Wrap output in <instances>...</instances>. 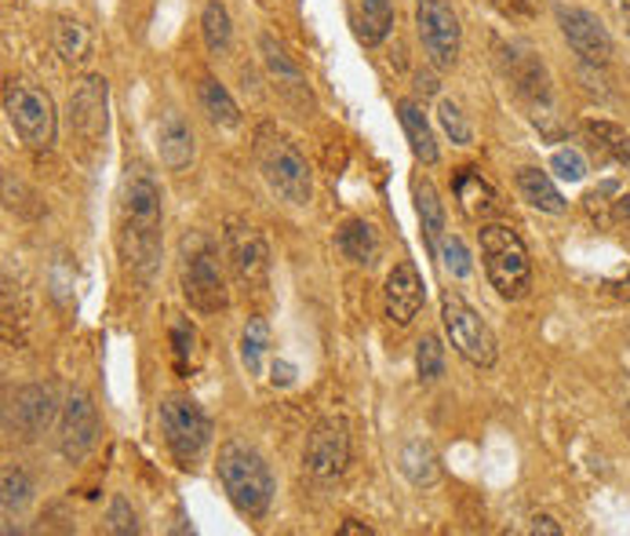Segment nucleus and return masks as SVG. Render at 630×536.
<instances>
[{
	"label": "nucleus",
	"instance_id": "nucleus-17",
	"mask_svg": "<svg viewBox=\"0 0 630 536\" xmlns=\"http://www.w3.org/2000/svg\"><path fill=\"white\" fill-rule=\"evenodd\" d=\"M11 416H15V427L22 438H37L48 431V424L55 420V398L48 387H22L11 402Z\"/></svg>",
	"mask_w": 630,
	"mask_h": 536
},
{
	"label": "nucleus",
	"instance_id": "nucleus-3",
	"mask_svg": "<svg viewBox=\"0 0 630 536\" xmlns=\"http://www.w3.org/2000/svg\"><path fill=\"white\" fill-rule=\"evenodd\" d=\"M485 273L503 300H525L532 289V259L529 248L507 223H481L477 231Z\"/></svg>",
	"mask_w": 630,
	"mask_h": 536
},
{
	"label": "nucleus",
	"instance_id": "nucleus-36",
	"mask_svg": "<svg viewBox=\"0 0 630 536\" xmlns=\"http://www.w3.org/2000/svg\"><path fill=\"white\" fill-rule=\"evenodd\" d=\"M110 533H117V536H132V533H139V518H135V511L132 504L124 496H113L110 500Z\"/></svg>",
	"mask_w": 630,
	"mask_h": 536
},
{
	"label": "nucleus",
	"instance_id": "nucleus-39",
	"mask_svg": "<svg viewBox=\"0 0 630 536\" xmlns=\"http://www.w3.org/2000/svg\"><path fill=\"white\" fill-rule=\"evenodd\" d=\"M492 4H496L503 15H525V11H529V0H492Z\"/></svg>",
	"mask_w": 630,
	"mask_h": 536
},
{
	"label": "nucleus",
	"instance_id": "nucleus-1",
	"mask_svg": "<svg viewBox=\"0 0 630 536\" xmlns=\"http://www.w3.org/2000/svg\"><path fill=\"white\" fill-rule=\"evenodd\" d=\"M160 201L165 198L157 179L143 165H132L121 187V253L143 284H150L160 267V223H165Z\"/></svg>",
	"mask_w": 630,
	"mask_h": 536
},
{
	"label": "nucleus",
	"instance_id": "nucleus-23",
	"mask_svg": "<svg viewBox=\"0 0 630 536\" xmlns=\"http://www.w3.org/2000/svg\"><path fill=\"white\" fill-rule=\"evenodd\" d=\"M336 245H339V253L358 267H372L375 256H380V237H375V231L364 220L342 223L336 234Z\"/></svg>",
	"mask_w": 630,
	"mask_h": 536
},
{
	"label": "nucleus",
	"instance_id": "nucleus-33",
	"mask_svg": "<svg viewBox=\"0 0 630 536\" xmlns=\"http://www.w3.org/2000/svg\"><path fill=\"white\" fill-rule=\"evenodd\" d=\"M33 500V482L22 467H8L4 471V511H22Z\"/></svg>",
	"mask_w": 630,
	"mask_h": 536
},
{
	"label": "nucleus",
	"instance_id": "nucleus-25",
	"mask_svg": "<svg viewBox=\"0 0 630 536\" xmlns=\"http://www.w3.org/2000/svg\"><path fill=\"white\" fill-rule=\"evenodd\" d=\"M198 96H201V110L209 113L212 124H220V129H237V124H240L237 102L230 99V91L215 81V77H204L201 88H198Z\"/></svg>",
	"mask_w": 630,
	"mask_h": 536
},
{
	"label": "nucleus",
	"instance_id": "nucleus-30",
	"mask_svg": "<svg viewBox=\"0 0 630 536\" xmlns=\"http://www.w3.org/2000/svg\"><path fill=\"white\" fill-rule=\"evenodd\" d=\"M587 132L605 146V150H609L616 165H623L630 172V135L623 129H616V124H609V121H594V124H587Z\"/></svg>",
	"mask_w": 630,
	"mask_h": 536
},
{
	"label": "nucleus",
	"instance_id": "nucleus-41",
	"mask_svg": "<svg viewBox=\"0 0 630 536\" xmlns=\"http://www.w3.org/2000/svg\"><path fill=\"white\" fill-rule=\"evenodd\" d=\"M616 215H620L623 223H630V193H627V198L616 201Z\"/></svg>",
	"mask_w": 630,
	"mask_h": 536
},
{
	"label": "nucleus",
	"instance_id": "nucleus-9",
	"mask_svg": "<svg viewBox=\"0 0 630 536\" xmlns=\"http://www.w3.org/2000/svg\"><path fill=\"white\" fill-rule=\"evenodd\" d=\"M416 26L423 48H427V59L438 70H452L455 59H460L463 30L449 0H416Z\"/></svg>",
	"mask_w": 630,
	"mask_h": 536
},
{
	"label": "nucleus",
	"instance_id": "nucleus-34",
	"mask_svg": "<svg viewBox=\"0 0 630 536\" xmlns=\"http://www.w3.org/2000/svg\"><path fill=\"white\" fill-rule=\"evenodd\" d=\"M438 259L445 264V270L452 273V278H466V273H471V253H466V245H463L455 234L441 237V245H438Z\"/></svg>",
	"mask_w": 630,
	"mask_h": 536
},
{
	"label": "nucleus",
	"instance_id": "nucleus-11",
	"mask_svg": "<svg viewBox=\"0 0 630 536\" xmlns=\"http://www.w3.org/2000/svg\"><path fill=\"white\" fill-rule=\"evenodd\" d=\"M554 15H558L561 33H565L569 48L576 52L583 63L605 66L612 59V37H609V30L601 26L598 15H590V11H583V8H565V4H558Z\"/></svg>",
	"mask_w": 630,
	"mask_h": 536
},
{
	"label": "nucleus",
	"instance_id": "nucleus-16",
	"mask_svg": "<svg viewBox=\"0 0 630 536\" xmlns=\"http://www.w3.org/2000/svg\"><path fill=\"white\" fill-rule=\"evenodd\" d=\"M452 190H455V204H460V212L477 226L492 223L503 212V201H499L496 187H492L477 168H460V172L452 176Z\"/></svg>",
	"mask_w": 630,
	"mask_h": 536
},
{
	"label": "nucleus",
	"instance_id": "nucleus-2",
	"mask_svg": "<svg viewBox=\"0 0 630 536\" xmlns=\"http://www.w3.org/2000/svg\"><path fill=\"white\" fill-rule=\"evenodd\" d=\"M220 482L230 496V504L240 511L245 518H262L273 504V474H270V464L262 456L245 446V442H223L220 449Z\"/></svg>",
	"mask_w": 630,
	"mask_h": 536
},
{
	"label": "nucleus",
	"instance_id": "nucleus-40",
	"mask_svg": "<svg viewBox=\"0 0 630 536\" xmlns=\"http://www.w3.org/2000/svg\"><path fill=\"white\" fill-rule=\"evenodd\" d=\"M532 533H547V536H558L561 533V526L551 518V515H536L532 518Z\"/></svg>",
	"mask_w": 630,
	"mask_h": 536
},
{
	"label": "nucleus",
	"instance_id": "nucleus-26",
	"mask_svg": "<svg viewBox=\"0 0 630 536\" xmlns=\"http://www.w3.org/2000/svg\"><path fill=\"white\" fill-rule=\"evenodd\" d=\"M391 26H394V0H361V15H358L361 44H369V48L383 44Z\"/></svg>",
	"mask_w": 630,
	"mask_h": 536
},
{
	"label": "nucleus",
	"instance_id": "nucleus-19",
	"mask_svg": "<svg viewBox=\"0 0 630 536\" xmlns=\"http://www.w3.org/2000/svg\"><path fill=\"white\" fill-rule=\"evenodd\" d=\"M397 118H401V129H405V135H408L412 154H416L423 165H438V139H434V129H430V121H427V113H423L419 102L401 99Z\"/></svg>",
	"mask_w": 630,
	"mask_h": 536
},
{
	"label": "nucleus",
	"instance_id": "nucleus-32",
	"mask_svg": "<svg viewBox=\"0 0 630 536\" xmlns=\"http://www.w3.org/2000/svg\"><path fill=\"white\" fill-rule=\"evenodd\" d=\"M438 121H441V129L452 135V143H460V146L474 143V129H471V121H466V113L460 110V102L441 99L438 102Z\"/></svg>",
	"mask_w": 630,
	"mask_h": 536
},
{
	"label": "nucleus",
	"instance_id": "nucleus-24",
	"mask_svg": "<svg viewBox=\"0 0 630 536\" xmlns=\"http://www.w3.org/2000/svg\"><path fill=\"white\" fill-rule=\"evenodd\" d=\"M55 52H59L63 63H70V66L85 63L91 55V30L80 19L63 15L55 22Z\"/></svg>",
	"mask_w": 630,
	"mask_h": 536
},
{
	"label": "nucleus",
	"instance_id": "nucleus-10",
	"mask_svg": "<svg viewBox=\"0 0 630 536\" xmlns=\"http://www.w3.org/2000/svg\"><path fill=\"white\" fill-rule=\"evenodd\" d=\"M306 471L317 478H339L350 464V424L342 416L317 420L303 449Z\"/></svg>",
	"mask_w": 630,
	"mask_h": 536
},
{
	"label": "nucleus",
	"instance_id": "nucleus-7",
	"mask_svg": "<svg viewBox=\"0 0 630 536\" xmlns=\"http://www.w3.org/2000/svg\"><path fill=\"white\" fill-rule=\"evenodd\" d=\"M4 113L11 129L30 150H48L59 132V118H55V102L44 88L26 81H8L4 85Z\"/></svg>",
	"mask_w": 630,
	"mask_h": 536
},
{
	"label": "nucleus",
	"instance_id": "nucleus-22",
	"mask_svg": "<svg viewBox=\"0 0 630 536\" xmlns=\"http://www.w3.org/2000/svg\"><path fill=\"white\" fill-rule=\"evenodd\" d=\"M412 198H416V212H419V223H423V234H427L430 253L438 256V245L445 237V204H441L438 190H434L430 179L412 182Z\"/></svg>",
	"mask_w": 630,
	"mask_h": 536
},
{
	"label": "nucleus",
	"instance_id": "nucleus-8",
	"mask_svg": "<svg viewBox=\"0 0 630 536\" xmlns=\"http://www.w3.org/2000/svg\"><path fill=\"white\" fill-rule=\"evenodd\" d=\"M441 322H445V333L452 339V347L460 350L466 361L477 365V369L496 365V333H492L485 317H481L460 292L441 295Z\"/></svg>",
	"mask_w": 630,
	"mask_h": 536
},
{
	"label": "nucleus",
	"instance_id": "nucleus-42",
	"mask_svg": "<svg viewBox=\"0 0 630 536\" xmlns=\"http://www.w3.org/2000/svg\"><path fill=\"white\" fill-rule=\"evenodd\" d=\"M339 533H372L369 526H358V522H347V526H342Z\"/></svg>",
	"mask_w": 630,
	"mask_h": 536
},
{
	"label": "nucleus",
	"instance_id": "nucleus-37",
	"mask_svg": "<svg viewBox=\"0 0 630 536\" xmlns=\"http://www.w3.org/2000/svg\"><path fill=\"white\" fill-rule=\"evenodd\" d=\"M171 344H176V365L179 372H187V361L193 355V328L187 322H176L171 325Z\"/></svg>",
	"mask_w": 630,
	"mask_h": 536
},
{
	"label": "nucleus",
	"instance_id": "nucleus-4",
	"mask_svg": "<svg viewBox=\"0 0 630 536\" xmlns=\"http://www.w3.org/2000/svg\"><path fill=\"white\" fill-rule=\"evenodd\" d=\"M182 295L198 314H220L230 303L226 292L223 264H220V248L212 245V237H204L201 231H193L182 237Z\"/></svg>",
	"mask_w": 630,
	"mask_h": 536
},
{
	"label": "nucleus",
	"instance_id": "nucleus-31",
	"mask_svg": "<svg viewBox=\"0 0 630 536\" xmlns=\"http://www.w3.org/2000/svg\"><path fill=\"white\" fill-rule=\"evenodd\" d=\"M416 372L423 383H434L445 372V347L438 336H423L416 344Z\"/></svg>",
	"mask_w": 630,
	"mask_h": 536
},
{
	"label": "nucleus",
	"instance_id": "nucleus-13",
	"mask_svg": "<svg viewBox=\"0 0 630 536\" xmlns=\"http://www.w3.org/2000/svg\"><path fill=\"white\" fill-rule=\"evenodd\" d=\"M226 256H230V267L240 284L262 289V281H267L270 273V253L256 226L230 220V226H226Z\"/></svg>",
	"mask_w": 630,
	"mask_h": 536
},
{
	"label": "nucleus",
	"instance_id": "nucleus-5",
	"mask_svg": "<svg viewBox=\"0 0 630 536\" xmlns=\"http://www.w3.org/2000/svg\"><path fill=\"white\" fill-rule=\"evenodd\" d=\"M256 161L259 172L267 179V187L284 198L289 204H306L311 201V165L300 154V146L292 139H284L281 132L259 129L256 135Z\"/></svg>",
	"mask_w": 630,
	"mask_h": 536
},
{
	"label": "nucleus",
	"instance_id": "nucleus-18",
	"mask_svg": "<svg viewBox=\"0 0 630 536\" xmlns=\"http://www.w3.org/2000/svg\"><path fill=\"white\" fill-rule=\"evenodd\" d=\"M157 150H160V165L168 168V172H182V168H190L193 161V132L190 124L179 118V113H165L157 124Z\"/></svg>",
	"mask_w": 630,
	"mask_h": 536
},
{
	"label": "nucleus",
	"instance_id": "nucleus-28",
	"mask_svg": "<svg viewBox=\"0 0 630 536\" xmlns=\"http://www.w3.org/2000/svg\"><path fill=\"white\" fill-rule=\"evenodd\" d=\"M267 347H270V325L262 317H248L245 333H240V361L251 376L262 372V358H267Z\"/></svg>",
	"mask_w": 630,
	"mask_h": 536
},
{
	"label": "nucleus",
	"instance_id": "nucleus-21",
	"mask_svg": "<svg viewBox=\"0 0 630 536\" xmlns=\"http://www.w3.org/2000/svg\"><path fill=\"white\" fill-rule=\"evenodd\" d=\"M518 193L532 204V209H540L547 215H565L569 212V201L561 198L554 179L547 172H540V168H521V172H518Z\"/></svg>",
	"mask_w": 630,
	"mask_h": 536
},
{
	"label": "nucleus",
	"instance_id": "nucleus-14",
	"mask_svg": "<svg viewBox=\"0 0 630 536\" xmlns=\"http://www.w3.org/2000/svg\"><path fill=\"white\" fill-rule=\"evenodd\" d=\"M106 102H110L106 77H99V74L80 77L70 96V124L85 143H99L102 135H106V121H110Z\"/></svg>",
	"mask_w": 630,
	"mask_h": 536
},
{
	"label": "nucleus",
	"instance_id": "nucleus-15",
	"mask_svg": "<svg viewBox=\"0 0 630 536\" xmlns=\"http://www.w3.org/2000/svg\"><path fill=\"white\" fill-rule=\"evenodd\" d=\"M383 295H386V317H391L394 325H408L412 317L419 314L423 295H427L419 267L412 264V259H401V264H394V270L386 273Z\"/></svg>",
	"mask_w": 630,
	"mask_h": 536
},
{
	"label": "nucleus",
	"instance_id": "nucleus-38",
	"mask_svg": "<svg viewBox=\"0 0 630 536\" xmlns=\"http://www.w3.org/2000/svg\"><path fill=\"white\" fill-rule=\"evenodd\" d=\"M270 380L278 383V387H289V383L295 380V369H292L289 361H273V365H270Z\"/></svg>",
	"mask_w": 630,
	"mask_h": 536
},
{
	"label": "nucleus",
	"instance_id": "nucleus-27",
	"mask_svg": "<svg viewBox=\"0 0 630 536\" xmlns=\"http://www.w3.org/2000/svg\"><path fill=\"white\" fill-rule=\"evenodd\" d=\"M201 33H204V44H209L212 55H223L230 48L234 41V26H230V11L220 0H209L201 11Z\"/></svg>",
	"mask_w": 630,
	"mask_h": 536
},
{
	"label": "nucleus",
	"instance_id": "nucleus-20",
	"mask_svg": "<svg viewBox=\"0 0 630 536\" xmlns=\"http://www.w3.org/2000/svg\"><path fill=\"white\" fill-rule=\"evenodd\" d=\"M401 474H405L416 489L438 485V478H441L438 449H434L427 438H412V442H405V449H401Z\"/></svg>",
	"mask_w": 630,
	"mask_h": 536
},
{
	"label": "nucleus",
	"instance_id": "nucleus-35",
	"mask_svg": "<svg viewBox=\"0 0 630 536\" xmlns=\"http://www.w3.org/2000/svg\"><path fill=\"white\" fill-rule=\"evenodd\" d=\"M551 172L558 179H569V182H580L583 176H587V157H583L580 150H554L551 157Z\"/></svg>",
	"mask_w": 630,
	"mask_h": 536
},
{
	"label": "nucleus",
	"instance_id": "nucleus-29",
	"mask_svg": "<svg viewBox=\"0 0 630 536\" xmlns=\"http://www.w3.org/2000/svg\"><path fill=\"white\" fill-rule=\"evenodd\" d=\"M259 48H262V63H267V70L278 77V85H289V88H306L303 85V74H300V66H295L289 55H284V48L273 37H262L259 41Z\"/></svg>",
	"mask_w": 630,
	"mask_h": 536
},
{
	"label": "nucleus",
	"instance_id": "nucleus-43",
	"mask_svg": "<svg viewBox=\"0 0 630 536\" xmlns=\"http://www.w3.org/2000/svg\"><path fill=\"white\" fill-rule=\"evenodd\" d=\"M623 19H627V26H630V0H623Z\"/></svg>",
	"mask_w": 630,
	"mask_h": 536
},
{
	"label": "nucleus",
	"instance_id": "nucleus-6",
	"mask_svg": "<svg viewBox=\"0 0 630 536\" xmlns=\"http://www.w3.org/2000/svg\"><path fill=\"white\" fill-rule=\"evenodd\" d=\"M160 435L179 467H198V460L212 446V420L190 394H168L160 402Z\"/></svg>",
	"mask_w": 630,
	"mask_h": 536
},
{
	"label": "nucleus",
	"instance_id": "nucleus-12",
	"mask_svg": "<svg viewBox=\"0 0 630 536\" xmlns=\"http://www.w3.org/2000/svg\"><path fill=\"white\" fill-rule=\"evenodd\" d=\"M99 442V413L91 405L85 391H74L66 398L63 416H59V453L70 464H80L85 456L95 449Z\"/></svg>",
	"mask_w": 630,
	"mask_h": 536
}]
</instances>
